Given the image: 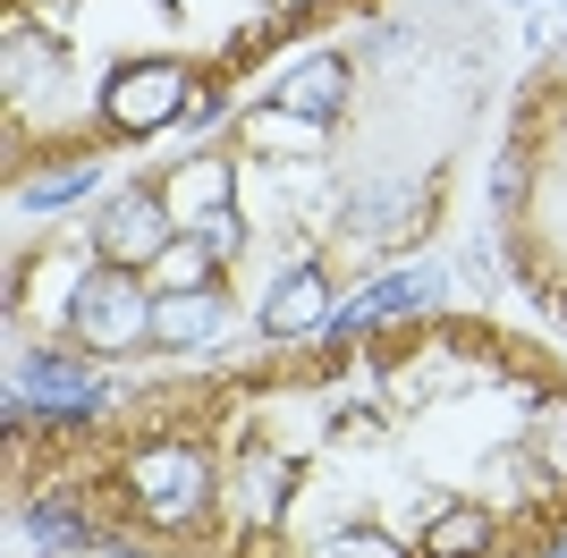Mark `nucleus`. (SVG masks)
I'll return each instance as SVG.
<instances>
[{"label":"nucleus","instance_id":"nucleus-20","mask_svg":"<svg viewBox=\"0 0 567 558\" xmlns=\"http://www.w3.org/2000/svg\"><path fill=\"white\" fill-rule=\"evenodd\" d=\"M543 465H550V474H567V415H559V406L543 415Z\"/></svg>","mask_w":567,"mask_h":558},{"label":"nucleus","instance_id":"nucleus-15","mask_svg":"<svg viewBox=\"0 0 567 558\" xmlns=\"http://www.w3.org/2000/svg\"><path fill=\"white\" fill-rule=\"evenodd\" d=\"M406 204H424V195H415V186H406V195H399V186H364V195H355V229H364V237H406V229H415V211H406Z\"/></svg>","mask_w":567,"mask_h":558},{"label":"nucleus","instance_id":"nucleus-12","mask_svg":"<svg viewBox=\"0 0 567 558\" xmlns=\"http://www.w3.org/2000/svg\"><path fill=\"white\" fill-rule=\"evenodd\" d=\"M213 271H220V237H195V229H178L162 246V262H153L162 297H178V288H213Z\"/></svg>","mask_w":567,"mask_h":558},{"label":"nucleus","instance_id":"nucleus-4","mask_svg":"<svg viewBox=\"0 0 567 558\" xmlns=\"http://www.w3.org/2000/svg\"><path fill=\"white\" fill-rule=\"evenodd\" d=\"M94 237H102V262H111V271H153L162 246L178 237V220H169V204L153 186H136V195H118V204L94 220Z\"/></svg>","mask_w":567,"mask_h":558},{"label":"nucleus","instance_id":"nucleus-11","mask_svg":"<svg viewBox=\"0 0 567 558\" xmlns=\"http://www.w3.org/2000/svg\"><path fill=\"white\" fill-rule=\"evenodd\" d=\"M483 550H492V508H474V499H457V508H432L424 558H483Z\"/></svg>","mask_w":567,"mask_h":558},{"label":"nucleus","instance_id":"nucleus-1","mask_svg":"<svg viewBox=\"0 0 567 558\" xmlns=\"http://www.w3.org/2000/svg\"><path fill=\"white\" fill-rule=\"evenodd\" d=\"M127 490H136V508L153 516V525H195V516L213 508V465H204V448H144L136 465H127Z\"/></svg>","mask_w":567,"mask_h":558},{"label":"nucleus","instance_id":"nucleus-9","mask_svg":"<svg viewBox=\"0 0 567 558\" xmlns=\"http://www.w3.org/2000/svg\"><path fill=\"white\" fill-rule=\"evenodd\" d=\"M271 102H280V111H297V118H331L339 102H348V69H339L331 51H313V60H297V69L271 85Z\"/></svg>","mask_w":567,"mask_h":558},{"label":"nucleus","instance_id":"nucleus-13","mask_svg":"<svg viewBox=\"0 0 567 558\" xmlns=\"http://www.w3.org/2000/svg\"><path fill=\"white\" fill-rule=\"evenodd\" d=\"M237 136L255 144V153H306V144L322 136V118H297V111L271 102V111H246V118H237Z\"/></svg>","mask_w":567,"mask_h":558},{"label":"nucleus","instance_id":"nucleus-16","mask_svg":"<svg viewBox=\"0 0 567 558\" xmlns=\"http://www.w3.org/2000/svg\"><path fill=\"white\" fill-rule=\"evenodd\" d=\"M25 534L51 541V550H94V534H85L69 508H51V499H43V508H25Z\"/></svg>","mask_w":567,"mask_h":558},{"label":"nucleus","instance_id":"nucleus-2","mask_svg":"<svg viewBox=\"0 0 567 558\" xmlns=\"http://www.w3.org/2000/svg\"><path fill=\"white\" fill-rule=\"evenodd\" d=\"M195 111V85L178 60H136V69H118L111 85H102V118H111L118 136H153V127H169V118Z\"/></svg>","mask_w":567,"mask_h":558},{"label":"nucleus","instance_id":"nucleus-18","mask_svg":"<svg viewBox=\"0 0 567 558\" xmlns=\"http://www.w3.org/2000/svg\"><path fill=\"white\" fill-rule=\"evenodd\" d=\"M94 186V169H60V178H34L25 186V211H51V204H69V195H85Z\"/></svg>","mask_w":567,"mask_h":558},{"label":"nucleus","instance_id":"nucleus-19","mask_svg":"<svg viewBox=\"0 0 567 558\" xmlns=\"http://www.w3.org/2000/svg\"><path fill=\"white\" fill-rule=\"evenodd\" d=\"M313 558H406V550H399L390 534H331Z\"/></svg>","mask_w":567,"mask_h":558},{"label":"nucleus","instance_id":"nucleus-7","mask_svg":"<svg viewBox=\"0 0 567 558\" xmlns=\"http://www.w3.org/2000/svg\"><path fill=\"white\" fill-rule=\"evenodd\" d=\"M331 322V288H322V271L313 262H297V271H280V288L262 297V330L271 339H306V330Z\"/></svg>","mask_w":567,"mask_h":558},{"label":"nucleus","instance_id":"nucleus-21","mask_svg":"<svg viewBox=\"0 0 567 558\" xmlns=\"http://www.w3.org/2000/svg\"><path fill=\"white\" fill-rule=\"evenodd\" d=\"M492 195H499V204H517V195H525V162H499L492 169Z\"/></svg>","mask_w":567,"mask_h":558},{"label":"nucleus","instance_id":"nucleus-8","mask_svg":"<svg viewBox=\"0 0 567 558\" xmlns=\"http://www.w3.org/2000/svg\"><path fill=\"white\" fill-rule=\"evenodd\" d=\"M220 322H229V297H220V288H178V297H153V339H162V348H204Z\"/></svg>","mask_w":567,"mask_h":558},{"label":"nucleus","instance_id":"nucleus-10","mask_svg":"<svg viewBox=\"0 0 567 558\" xmlns=\"http://www.w3.org/2000/svg\"><path fill=\"white\" fill-rule=\"evenodd\" d=\"M432 288H441V271H399V279H381V288H364L331 330H339V339H355V330H373V322H390V313H406V304H424Z\"/></svg>","mask_w":567,"mask_h":558},{"label":"nucleus","instance_id":"nucleus-14","mask_svg":"<svg viewBox=\"0 0 567 558\" xmlns=\"http://www.w3.org/2000/svg\"><path fill=\"white\" fill-rule=\"evenodd\" d=\"M237 508H246V525H271V516L288 508V465L280 457H246V474H237Z\"/></svg>","mask_w":567,"mask_h":558},{"label":"nucleus","instance_id":"nucleus-22","mask_svg":"<svg viewBox=\"0 0 567 558\" xmlns=\"http://www.w3.org/2000/svg\"><path fill=\"white\" fill-rule=\"evenodd\" d=\"M559 76H567V43H559Z\"/></svg>","mask_w":567,"mask_h":558},{"label":"nucleus","instance_id":"nucleus-3","mask_svg":"<svg viewBox=\"0 0 567 558\" xmlns=\"http://www.w3.org/2000/svg\"><path fill=\"white\" fill-rule=\"evenodd\" d=\"M69 322H76L85 348H136V339H153V297H144L127 271H94L76 288Z\"/></svg>","mask_w":567,"mask_h":558},{"label":"nucleus","instance_id":"nucleus-5","mask_svg":"<svg viewBox=\"0 0 567 558\" xmlns=\"http://www.w3.org/2000/svg\"><path fill=\"white\" fill-rule=\"evenodd\" d=\"M162 204H169V220H178V229H195V237H220V246H229V211H237V169L220 162V153H195L187 169H169Z\"/></svg>","mask_w":567,"mask_h":558},{"label":"nucleus","instance_id":"nucleus-6","mask_svg":"<svg viewBox=\"0 0 567 558\" xmlns=\"http://www.w3.org/2000/svg\"><path fill=\"white\" fill-rule=\"evenodd\" d=\"M18 390L34 397V406H51V415H94L102 406V372L76 364V355H25Z\"/></svg>","mask_w":567,"mask_h":558},{"label":"nucleus","instance_id":"nucleus-17","mask_svg":"<svg viewBox=\"0 0 567 558\" xmlns=\"http://www.w3.org/2000/svg\"><path fill=\"white\" fill-rule=\"evenodd\" d=\"M43 76H51V51H43V43H25V34H9V93L43 85Z\"/></svg>","mask_w":567,"mask_h":558}]
</instances>
